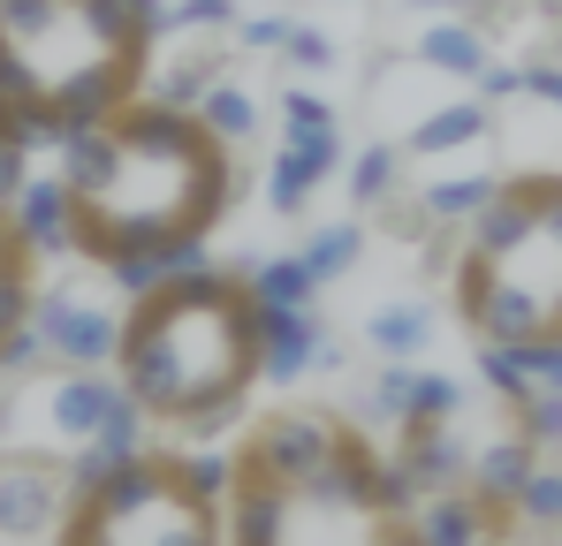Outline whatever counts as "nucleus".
<instances>
[{
	"instance_id": "nucleus-1",
	"label": "nucleus",
	"mask_w": 562,
	"mask_h": 546,
	"mask_svg": "<svg viewBox=\"0 0 562 546\" xmlns=\"http://www.w3.org/2000/svg\"><path fill=\"white\" fill-rule=\"evenodd\" d=\"M61 251L114 273L130 296L205 266V236L236 205V145L176 99H130L61 145Z\"/></svg>"
},
{
	"instance_id": "nucleus-2",
	"label": "nucleus",
	"mask_w": 562,
	"mask_h": 546,
	"mask_svg": "<svg viewBox=\"0 0 562 546\" xmlns=\"http://www.w3.org/2000/svg\"><path fill=\"white\" fill-rule=\"evenodd\" d=\"M228 546H434L418 493L342 410H267L228 455Z\"/></svg>"
},
{
	"instance_id": "nucleus-3",
	"label": "nucleus",
	"mask_w": 562,
	"mask_h": 546,
	"mask_svg": "<svg viewBox=\"0 0 562 546\" xmlns=\"http://www.w3.org/2000/svg\"><path fill=\"white\" fill-rule=\"evenodd\" d=\"M114 379L145 425H168L183 441L228 433L267 379V296L251 288V273H160L122 304Z\"/></svg>"
},
{
	"instance_id": "nucleus-4",
	"label": "nucleus",
	"mask_w": 562,
	"mask_h": 546,
	"mask_svg": "<svg viewBox=\"0 0 562 546\" xmlns=\"http://www.w3.org/2000/svg\"><path fill=\"white\" fill-rule=\"evenodd\" d=\"M160 0H0V99L38 145H69L145 99Z\"/></svg>"
},
{
	"instance_id": "nucleus-5",
	"label": "nucleus",
	"mask_w": 562,
	"mask_h": 546,
	"mask_svg": "<svg viewBox=\"0 0 562 546\" xmlns=\"http://www.w3.org/2000/svg\"><path fill=\"white\" fill-rule=\"evenodd\" d=\"M449 304L479 350H540L562 342V175L525 168L457 228Z\"/></svg>"
},
{
	"instance_id": "nucleus-6",
	"label": "nucleus",
	"mask_w": 562,
	"mask_h": 546,
	"mask_svg": "<svg viewBox=\"0 0 562 546\" xmlns=\"http://www.w3.org/2000/svg\"><path fill=\"white\" fill-rule=\"evenodd\" d=\"M54 546H228V455L137 448V402L77 463Z\"/></svg>"
},
{
	"instance_id": "nucleus-7",
	"label": "nucleus",
	"mask_w": 562,
	"mask_h": 546,
	"mask_svg": "<svg viewBox=\"0 0 562 546\" xmlns=\"http://www.w3.org/2000/svg\"><path fill=\"white\" fill-rule=\"evenodd\" d=\"M38 259H46V243L31 236V220L15 205H0V372L31 350V327H38Z\"/></svg>"
},
{
	"instance_id": "nucleus-8",
	"label": "nucleus",
	"mask_w": 562,
	"mask_h": 546,
	"mask_svg": "<svg viewBox=\"0 0 562 546\" xmlns=\"http://www.w3.org/2000/svg\"><path fill=\"white\" fill-rule=\"evenodd\" d=\"M31 145H38V137H31V129L15 122V106L0 99V205H15V197H23V168H31Z\"/></svg>"
},
{
	"instance_id": "nucleus-9",
	"label": "nucleus",
	"mask_w": 562,
	"mask_h": 546,
	"mask_svg": "<svg viewBox=\"0 0 562 546\" xmlns=\"http://www.w3.org/2000/svg\"><path fill=\"white\" fill-rule=\"evenodd\" d=\"M517 516H525V524H540V532H555V524H562V470L532 463V478L517 486Z\"/></svg>"
},
{
	"instance_id": "nucleus-10",
	"label": "nucleus",
	"mask_w": 562,
	"mask_h": 546,
	"mask_svg": "<svg viewBox=\"0 0 562 546\" xmlns=\"http://www.w3.org/2000/svg\"><path fill=\"white\" fill-rule=\"evenodd\" d=\"M517 433L532 448H562V395H525L517 402Z\"/></svg>"
},
{
	"instance_id": "nucleus-11",
	"label": "nucleus",
	"mask_w": 562,
	"mask_h": 546,
	"mask_svg": "<svg viewBox=\"0 0 562 546\" xmlns=\"http://www.w3.org/2000/svg\"><path fill=\"white\" fill-rule=\"evenodd\" d=\"M198 114H205L228 145H244V129H251V99H244V91H221V99H205Z\"/></svg>"
},
{
	"instance_id": "nucleus-12",
	"label": "nucleus",
	"mask_w": 562,
	"mask_h": 546,
	"mask_svg": "<svg viewBox=\"0 0 562 546\" xmlns=\"http://www.w3.org/2000/svg\"><path fill=\"white\" fill-rule=\"evenodd\" d=\"M479 122H486L479 106H457V114H441L434 129H418V145H426V152H441V145H464V137L479 129Z\"/></svg>"
},
{
	"instance_id": "nucleus-13",
	"label": "nucleus",
	"mask_w": 562,
	"mask_h": 546,
	"mask_svg": "<svg viewBox=\"0 0 562 546\" xmlns=\"http://www.w3.org/2000/svg\"><path fill=\"white\" fill-rule=\"evenodd\" d=\"M426 54H434V61H449V69H479V46H471L464 31H434V38H426Z\"/></svg>"
},
{
	"instance_id": "nucleus-14",
	"label": "nucleus",
	"mask_w": 562,
	"mask_h": 546,
	"mask_svg": "<svg viewBox=\"0 0 562 546\" xmlns=\"http://www.w3.org/2000/svg\"><path fill=\"white\" fill-rule=\"evenodd\" d=\"M380 342L387 350H411V342H426V319L418 311H395V319H380Z\"/></svg>"
},
{
	"instance_id": "nucleus-15",
	"label": "nucleus",
	"mask_w": 562,
	"mask_h": 546,
	"mask_svg": "<svg viewBox=\"0 0 562 546\" xmlns=\"http://www.w3.org/2000/svg\"><path fill=\"white\" fill-rule=\"evenodd\" d=\"M532 91H548V99H562V69H532Z\"/></svg>"
}]
</instances>
